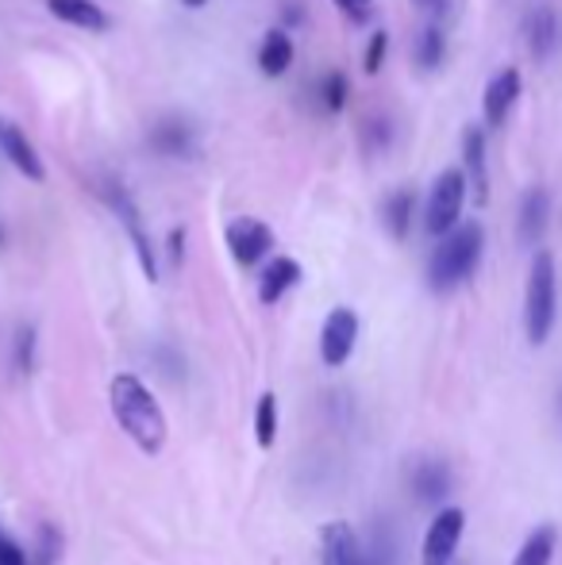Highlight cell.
<instances>
[{
  "instance_id": "obj_5",
  "label": "cell",
  "mask_w": 562,
  "mask_h": 565,
  "mask_svg": "<svg viewBox=\"0 0 562 565\" xmlns=\"http://www.w3.org/2000/svg\"><path fill=\"white\" fill-rule=\"evenodd\" d=\"M105 196H108V204H113L116 216H120L124 231H128L131 246H136V258H139V266H142V277H147V281H158L155 246H150V238H147V227H142V216H139L136 201H131V196L124 193L120 185H108V189H105Z\"/></svg>"
},
{
  "instance_id": "obj_14",
  "label": "cell",
  "mask_w": 562,
  "mask_h": 565,
  "mask_svg": "<svg viewBox=\"0 0 562 565\" xmlns=\"http://www.w3.org/2000/svg\"><path fill=\"white\" fill-rule=\"evenodd\" d=\"M548 220H551V196L548 189H528L524 201H520V216H517V235L524 246H536L548 231Z\"/></svg>"
},
{
  "instance_id": "obj_21",
  "label": "cell",
  "mask_w": 562,
  "mask_h": 565,
  "mask_svg": "<svg viewBox=\"0 0 562 565\" xmlns=\"http://www.w3.org/2000/svg\"><path fill=\"white\" fill-rule=\"evenodd\" d=\"M150 147L166 158H181L189 150V127L185 124H158L150 131Z\"/></svg>"
},
{
  "instance_id": "obj_10",
  "label": "cell",
  "mask_w": 562,
  "mask_h": 565,
  "mask_svg": "<svg viewBox=\"0 0 562 565\" xmlns=\"http://www.w3.org/2000/svg\"><path fill=\"white\" fill-rule=\"evenodd\" d=\"M0 154H4L28 181L46 178V166H43V158H39V150L31 147V139L12 124V119H0Z\"/></svg>"
},
{
  "instance_id": "obj_30",
  "label": "cell",
  "mask_w": 562,
  "mask_h": 565,
  "mask_svg": "<svg viewBox=\"0 0 562 565\" xmlns=\"http://www.w3.org/2000/svg\"><path fill=\"white\" fill-rule=\"evenodd\" d=\"M185 254V227H173L170 231V262H181Z\"/></svg>"
},
{
  "instance_id": "obj_13",
  "label": "cell",
  "mask_w": 562,
  "mask_h": 565,
  "mask_svg": "<svg viewBox=\"0 0 562 565\" xmlns=\"http://www.w3.org/2000/svg\"><path fill=\"white\" fill-rule=\"evenodd\" d=\"M324 543H320V565H362L359 551V535H354L351 523L336 520L324 527Z\"/></svg>"
},
{
  "instance_id": "obj_12",
  "label": "cell",
  "mask_w": 562,
  "mask_h": 565,
  "mask_svg": "<svg viewBox=\"0 0 562 565\" xmlns=\"http://www.w3.org/2000/svg\"><path fill=\"white\" fill-rule=\"evenodd\" d=\"M463 173L474 189V201H489V173H486V131L481 127H466L463 135Z\"/></svg>"
},
{
  "instance_id": "obj_6",
  "label": "cell",
  "mask_w": 562,
  "mask_h": 565,
  "mask_svg": "<svg viewBox=\"0 0 562 565\" xmlns=\"http://www.w3.org/2000/svg\"><path fill=\"white\" fill-rule=\"evenodd\" d=\"M274 231L255 216H240L227 224V250L240 266H258V262L271 254Z\"/></svg>"
},
{
  "instance_id": "obj_19",
  "label": "cell",
  "mask_w": 562,
  "mask_h": 565,
  "mask_svg": "<svg viewBox=\"0 0 562 565\" xmlns=\"http://www.w3.org/2000/svg\"><path fill=\"white\" fill-rule=\"evenodd\" d=\"M382 220H385V231H390L393 238H405L409 220H413V193H409V189H397V193L385 196Z\"/></svg>"
},
{
  "instance_id": "obj_2",
  "label": "cell",
  "mask_w": 562,
  "mask_h": 565,
  "mask_svg": "<svg viewBox=\"0 0 562 565\" xmlns=\"http://www.w3.org/2000/svg\"><path fill=\"white\" fill-rule=\"evenodd\" d=\"M481 250H486V231L481 224H458L443 235V243L435 246L432 262H427V285L435 292H450L478 269Z\"/></svg>"
},
{
  "instance_id": "obj_25",
  "label": "cell",
  "mask_w": 562,
  "mask_h": 565,
  "mask_svg": "<svg viewBox=\"0 0 562 565\" xmlns=\"http://www.w3.org/2000/svg\"><path fill=\"white\" fill-rule=\"evenodd\" d=\"M385 46H390V35H385V31H374V35H370L367 54H362V70H367V74H378V70H382Z\"/></svg>"
},
{
  "instance_id": "obj_16",
  "label": "cell",
  "mask_w": 562,
  "mask_h": 565,
  "mask_svg": "<svg viewBox=\"0 0 562 565\" xmlns=\"http://www.w3.org/2000/svg\"><path fill=\"white\" fill-rule=\"evenodd\" d=\"M300 281V266L293 258H274L271 266L263 269V281H258V300L263 305H278L285 292Z\"/></svg>"
},
{
  "instance_id": "obj_4",
  "label": "cell",
  "mask_w": 562,
  "mask_h": 565,
  "mask_svg": "<svg viewBox=\"0 0 562 565\" xmlns=\"http://www.w3.org/2000/svg\"><path fill=\"white\" fill-rule=\"evenodd\" d=\"M466 181L463 170H443L435 178L432 193H427V204H424V231L435 238H443L450 227H458V216H463V204H466Z\"/></svg>"
},
{
  "instance_id": "obj_8",
  "label": "cell",
  "mask_w": 562,
  "mask_h": 565,
  "mask_svg": "<svg viewBox=\"0 0 562 565\" xmlns=\"http://www.w3.org/2000/svg\"><path fill=\"white\" fill-rule=\"evenodd\" d=\"M354 339H359V316H354L351 308H336V312H328V320H324L320 358L328 365H343L354 350Z\"/></svg>"
},
{
  "instance_id": "obj_18",
  "label": "cell",
  "mask_w": 562,
  "mask_h": 565,
  "mask_svg": "<svg viewBox=\"0 0 562 565\" xmlns=\"http://www.w3.org/2000/svg\"><path fill=\"white\" fill-rule=\"evenodd\" d=\"M413 489H416V497L427 500V504H435V500H443V497H447V489H450V473H447V466H443V461H424V466L416 469Z\"/></svg>"
},
{
  "instance_id": "obj_3",
  "label": "cell",
  "mask_w": 562,
  "mask_h": 565,
  "mask_svg": "<svg viewBox=\"0 0 562 565\" xmlns=\"http://www.w3.org/2000/svg\"><path fill=\"white\" fill-rule=\"evenodd\" d=\"M559 316V277H555V258L548 250H540L528 269V292H524V331L532 347H543L551 339Z\"/></svg>"
},
{
  "instance_id": "obj_27",
  "label": "cell",
  "mask_w": 562,
  "mask_h": 565,
  "mask_svg": "<svg viewBox=\"0 0 562 565\" xmlns=\"http://www.w3.org/2000/svg\"><path fill=\"white\" fill-rule=\"evenodd\" d=\"M31 354H35V331L20 328V335H15V365H20L23 373L31 370Z\"/></svg>"
},
{
  "instance_id": "obj_11",
  "label": "cell",
  "mask_w": 562,
  "mask_h": 565,
  "mask_svg": "<svg viewBox=\"0 0 562 565\" xmlns=\"http://www.w3.org/2000/svg\"><path fill=\"white\" fill-rule=\"evenodd\" d=\"M524 43L536 62H548L559 46V15L551 4H536L524 20Z\"/></svg>"
},
{
  "instance_id": "obj_15",
  "label": "cell",
  "mask_w": 562,
  "mask_h": 565,
  "mask_svg": "<svg viewBox=\"0 0 562 565\" xmlns=\"http://www.w3.org/2000/svg\"><path fill=\"white\" fill-rule=\"evenodd\" d=\"M51 15H59L62 23L70 28H82V31H108V15L100 4L93 0H46Z\"/></svg>"
},
{
  "instance_id": "obj_24",
  "label": "cell",
  "mask_w": 562,
  "mask_h": 565,
  "mask_svg": "<svg viewBox=\"0 0 562 565\" xmlns=\"http://www.w3.org/2000/svg\"><path fill=\"white\" fill-rule=\"evenodd\" d=\"M443 51H447V46H443V31L435 28H424L421 31V39H416V62H421L424 70H435L443 62Z\"/></svg>"
},
{
  "instance_id": "obj_34",
  "label": "cell",
  "mask_w": 562,
  "mask_h": 565,
  "mask_svg": "<svg viewBox=\"0 0 562 565\" xmlns=\"http://www.w3.org/2000/svg\"><path fill=\"white\" fill-rule=\"evenodd\" d=\"M0 243H4V231H0Z\"/></svg>"
},
{
  "instance_id": "obj_29",
  "label": "cell",
  "mask_w": 562,
  "mask_h": 565,
  "mask_svg": "<svg viewBox=\"0 0 562 565\" xmlns=\"http://www.w3.org/2000/svg\"><path fill=\"white\" fill-rule=\"evenodd\" d=\"M339 8H343L347 15H351V20H367V12H370V0H336Z\"/></svg>"
},
{
  "instance_id": "obj_7",
  "label": "cell",
  "mask_w": 562,
  "mask_h": 565,
  "mask_svg": "<svg viewBox=\"0 0 562 565\" xmlns=\"http://www.w3.org/2000/svg\"><path fill=\"white\" fill-rule=\"evenodd\" d=\"M466 531V512L463 508H443L432 520L424 535V565H450L458 551V539Z\"/></svg>"
},
{
  "instance_id": "obj_26",
  "label": "cell",
  "mask_w": 562,
  "mask_h": 565,
  "mask_svg": "<svg viewBox=\"0 0 562 565\" xmlns=\"http://www.w3.org/2000/svg\"><path fill=\"white\" fill-rule=\"evenodd\" d=\"M54 562H59V531L43 527V531H39V558H35V565H54Z\"/></svg>"
},
{
  "instance_id": "obj_22",
  "label": "cell",
  "mask_w": 562,
  "mask_h": 565,
  "mask_svg": "<svg viewBox=\"0 0 562 565\" xmlns=\"http://www.w3.org/2000/svg\"><path fill=\"white\" fill-rule=\"evenodd\" d=\"M255 439H258V447H274V439H278V396H274V393L258 396Z\"/></svg>"
},
{
  "instance_id": "obj_9",
  "label": "cell",
  "mask_w": 562,
  "mask_h": 565,
  "mask_svg": "<svg viewBox=\"0 0 562 565\" xmlns=\"http://www.w3.org/2000/svg\"><path fill=\"white\" fill-rule=\"evenodd\" d=\"M520 89H524V82H520V70H512V66L501 70V74L486 85V97H481V116H486L489 127H505V119H509V113L517 108V100H520Z\"/></svg>"
},
{
  "instance_id": "obj_17",
  "label": "cell",
  "mask_w": 562,
  "mask_h": 565,
  "mask_svg": "<svg viewBox=\"0 0 562 565\" xmlns=\"http://www.w3.org/2000/svg\"><path fill=\"white\" fill-rule=\"evenodd\" d=\"M293 66V39L285 31H266L263 46H258V70L266 77H282Z\"/></svg>"
},
{
  "instance_id": "obj_33",
  "label": "cell",
  "mask_w": 562,
  "mask_h": 565,
  "mask_svg": "<svg viewBox=\"0 0 562 565\" xmlns=\"http://www.w3.org/2000/svg\"><path fill=\"white\" fill-rule=\"evenodd\" d=\"M181 4H189V8H204L209 0H181Z\"/></svg>"
},
{
  "instance_id": "obj_1",
  "label": "cell",
  "mask_w": 562,
  "mask_h": 565,
  "mask_svg": "<svg viewBox=\"0 0 562 565\" xmlns=\"http://www.w3.org/2000/svg\"><path fill=\"white\" fill-rule=\"evenodd\" d=\"M108 401H113L116 424L128 431V439L136 443L142 454H158L166 447V412L158 404V396L136 377V373H120L108 385Z\"/></svg>"
},
{
  "instance_id": "obj_28",
  "label": "cell",
  "mask_w": 562,
  "mask_h": 565,
  "mask_svg": "<svg viewBox=\"0 0 562 565\" xmlns=\"http://www.w3.org/2000/svg\"><path fill=\"white\" fill-rule=\"evenodd\" d=\"M0 565H28L23 551L12 543V539H0Z\"/></svg>"
},
{
  "instance_id": "obj_20",
  "label": "cell",
  "mask_w": 562,
  "mask_h": 565,
  "mask_svg": "<svg viewBox=\"0 0 562 565\" xmlns=\"http://www.w3.org/2000/svg\"><path fill=\"white\" fill-rule=\"evenodd\" d=\"M555 539H559V531L551 527H536L532 535H528V543L520 546V554H517V562L512 565H551V554H555Z\"/></svg>"
},
{
  "instance_id": "obj_23",
  "label": "cell",
  "mask_w": 562,
  "mask_h": 565,
  "mask_svg": "<svg viewBox=\"0 0 562 565\" xmlns=\"http://www.w3.org/2000/svg\"><path fill=\"white\" fill-rule=\"evenodd\" d=\"M347 93H351V85H347V77L339 74V70L324 74V82H320V105H324V113H343Z\"/></svg>"
},
{
  "instance_id": "obj_32",
  "label": "cell",
  "mask_w": 562,
  "mask_h": 565,
  "mask_svg": "<svg viewBox=\"0 0 562 565\" xmlns=\"http://www.w3.org/2000/svg\"><path fill=\"white\" fill-rule=\"evenodd\" d=\"M416 8H424V12H443V4H447V0H413Z\"/></svg>"
},
{
  "instance_id": "obj_31",
  "label": "cell",
  "mask_w": 562,
  "mask_h": 565,
  "mask_svg": "<svg viewBox=\"0 0 562 565\" xmlns=\"http://www.w3.org/2000/svg\"><path fill=\"white\" fill-rule=\"evenodd\" d=\"M362 565H390V554H385V546L378 543L374 551H370L367 558H362Z\"/></svg>"
}]
</instances>
